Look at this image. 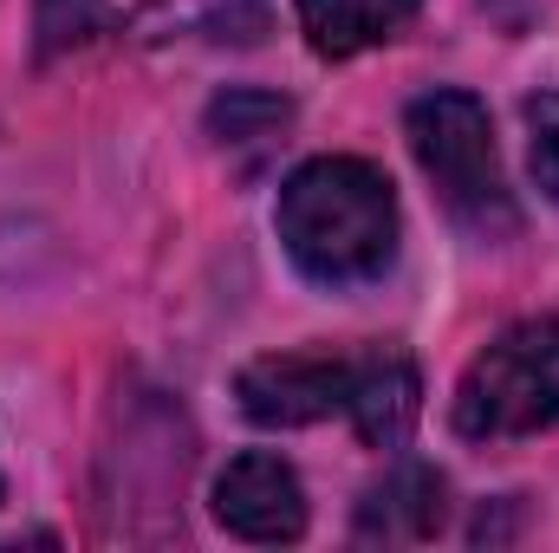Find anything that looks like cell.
<instances>
[{
	"label": "cell",
	"instance_id": "cell-7",
	"mask_svg": "<svg viewBox=\"0 0 559 553\" xmlns=\"http://www.w3.org/2000/svg\"><path fill=\"white\" fill-rule=\"evenodd\" d=\"M442 528V475L429 462H397L365 502H358V541H429Z\"/></svg>",
	"mask_w": 559,
	"mask_h": 553
},
{
	"label": "cell",
	"instance_id": "cell-6",
	"mask_svg": "<svg viewBox=\"0 0 559 553\" xmlns=\"http://www.w3.org/2000/svg\"><path fill=\"white\" fill-rule=\"evenodd\" d=\"M423 411V378L411 358L397 352H371V358H352V398L345 416L352 430L371 443V449H404Z\"/></svg>",
	"mask_w": 559,
	"mask_h": 553
},
{
	"label": "cell",
	"instance_id": "cell-9",
	"mask_svg": "<svg viewBox=\"0 0 559 553\" xmlns=\"http://www.w3.org/2000/svg\"><path fill=\"white\" fill-rule=\"evenodd\" d=\"M111 26V7L105 0H33V33H39V52H72L85 39H98Z\"/></svg>",
	"mask_w": 559,
	"mask_h": 553
},
{
	"label": "cell",
	"instance_id": "cell-4",
	"mask_svg": "<svg viewBox=\"0 0 559 553\" xmlns=\"http://www.w3.org/2000/svg\"><path fill=\"white\" fill-rule=\"evenodd\" d=\"M241 411L261 430H306L319 416L345 411L352 398V358H319V352H280V358H254L235 378Z\"/></svg>",
	"mask_w": 559,
	"mask_h": 553
},
{
	"label": "cell",
	"instance_id": "cell-11",
	"mask_svg": "<svg viewBox=\"0 0 559 553\" xmlns=\"http://www.w3.org/2000/svg\"><path fill=\"white\" fill-rule=\"evenodd\" d=\"M527 163H534V183L559 202V92L527 98Z\"/></svg>",
	"mask_w": 559,
	"mask_h": 553
},
{
	"label": "cell",
	"instance_id": "cell-8",
	"mask_svg": "<svg viewBox=\"0 0 559 553\" xmlns=\"http://www.w3.org/2000/svg\"><path fill=\"white\" fill-rule=\"evenodd\" d=\"M423 0H299V26L319 59H352L365 46L397 39Z\"/></svg>",
	"mask_w": 559,
	"mask_h": 553
},
{
	"label": "cell",
	"instance_id": "cell-5",
	"mask_svg": "<svg viewBox=\"0 0 559 553\" xmlns=\"http://www.w3.org/2000/svg\"><path fill=\"white\" fill-rule=\"evenodd\" d=\"M215 521L241 541H299L306 534V489L280 456L248 449L215 475Z\"/></svg>",
	"mask_w": 559,
	"mask_h": 553
},
{
	"label": "cell",
	"instance_id": "cell-2",
	"mask_svg": "<svg viewBox=\"0 0 559 553\" xmlns=\"http://www.w3.org/2000/svg\"><path fill=\"white\" fill-rule=\"evenodd\" d=\"M404 131H411V150H417L423 176L436 183V196H442V209H449L455 228H468L481 242H501V235L521 228L514 196L501 183V156H495V131H488L481 98H468V92H429V98L411 105Z\"/></svg>",
	"mask_w": 559,
	"mask_h": 553
},
{
	"label": "cell",
	"instance_id": "cell-10",
	"mask_svg": "<svg viewBox=\"0 0 559 553\" xmlns=\"http://www.w3.org/2000/svg\"><path fill=\"white\" fill-rule=\"evenodd\" d=\"M293 118V105L286 98H274V92H228V98H215L209 105V131L215 138H267V131H280Z\"/></svg>",
	"mask_w": 559,
	"mask_h": 553
},
{
	"label": "cell",
	"instance_id": "cell-3",
	"mask_svg": "<svg viewBox=\"0 0 559 553\" xmlns=\"http://www.w3.org/2000/svg\"><path fill=\"white\" fill-rule=\"evenodd\" d=\"M547 423H559V319H521L462 372L455 430L468 443H508Z\"/></svg>",
	"mask_w": 559,
	"mask_h": 553
},
{
	"label": "cell",
	"instance_id": "cell-1",
	"mask_svg": "<svg viewBox=\"0 0 559 553\" xmlns=\"http://www.w3.org/2000/svg\"><path fill=\"white\" fill-rule=\"evenodd\" d=\"M280 242L319 286H365L397 261V189L365 156H312L280 189Z\"/></svg>",
	"mask_w": 559,
	"mask_h": 553
}]
</instances>
